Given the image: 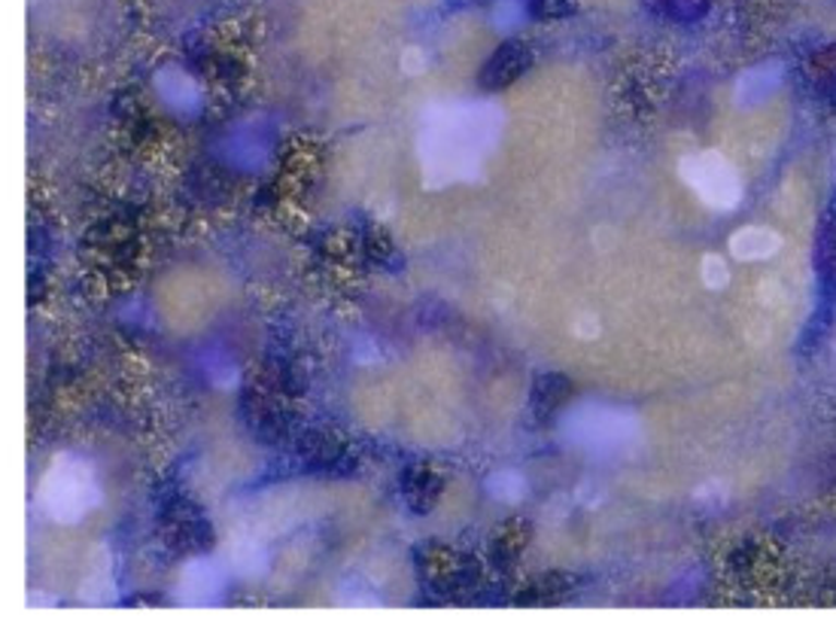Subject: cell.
I'll return each mask as SVG.
<instances>
[{"instance_id": "obj_1", "label": "cell", "mask_w": 836, "mask_h": 630, "mask_svg": "<svg viewBox=\"0 0 836 630\" xmlns=\"http://www.w3.org/2000/svg\"><path fill=\"white\" fill-rule=\"evenodd\" d=\"M681 177L715 211H733L742 201V180L718 153H694L681 158Z\"/></svg>"}, {"instance_id": "obj_2", "label": "cell", "mask_w": 836, "mask_h": 630, "mask_svg": "<svg viewBox=\"0 0 836 630\" xmlns=\"http://www.w3.org/2000/svg\"><path fill=\"white\" fill-rule=\"evenodd\" d=\"M92 485L83 473H68L64 466H58L49 475V482L43 485V500L49 506V512L56 518H76L83 515L92 500Z\"/></svg>"}, {"instance_id": "obj_3", "label": "cell", "mask_w": 836, "mask_h": 630, "mask_svg": "<svg viewBox=\"0 0 836 630\" xmlns=\"http://www.w3.org/2000/svg\"><path fill=\"white\" fill-rule=\"evenodd\" d=\"M781 247V238L766 226H742L730 235V253L739 262H761L769 259Z\"/></svg>"}, {"instance_id": "obj_4", "label": "cell", "mask_w": 836, "mask_h": 630, "mask_svg": "<svg viewBox=\"0 0 836 630\" xmlns=\"http://www.w3.org/2000/svg\"><path fill=\"white\" fill-rule=\"evenodd\" d=\"M703 284L715 289V293L730 284V269H727V262L718 253H709V257L703 259Z\"/></svg>"}]
</instances>
